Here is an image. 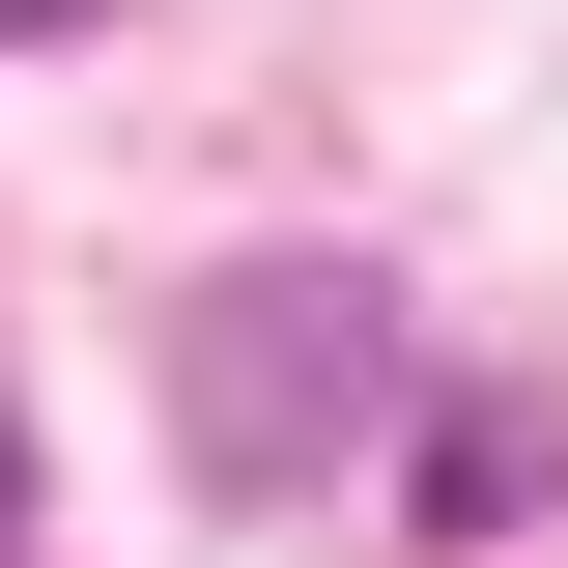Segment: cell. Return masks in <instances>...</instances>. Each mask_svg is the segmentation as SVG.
<instances>
[{"instance_id": "cell-1", "label": "cell", "mask_w": 568, "mask_h": 568, "mask_svg": "<svg viewBox=\"0 0 568 568\" xmlns=\"http://www.w3.org/2000/svg\"><path fill=\"white\" fill-rule=\"evenodd\" d=\"M369 398H398V284H369V256H227V284H171V455H200V511L342 484Z\"/></svg>"}, {"instance_id": "cell-2", "label": "cell", "mask_w": 568, "mask_h": 568, "mask_svg": "<svg viewBox=\"0 0 568 568\" xmlns=\"http://www.w3.org/2000/svg\"><path fill=\"white\" fill-rule=\"evenodd\" d=\"M511 511H540V426L455 398V426H426V540H511Z\"/></svg>"}, {"instance_id": "cell-3", "label": "cell", "mask_w": 568, "mask_h": 568, "mask_svg": "<svg viewBox=\"0 0 568 568\" xmlns=\"http://www.w3.org/2000/svg\"><path fill=\"white\" fill-rule=\"evenodd\" d=\"M29 29H114V0H0V58H29Z\"/></svg>"}, {"instance_id": "cell-4", "label": "cell", "mask_w": 568, "mask_h": 568, "mask_svg": "<svg viewBox=\"0 0 568 568\" xmlns=\"http://www.w3.org/2000/svg\"><path fill=\"white\" fill-rule=\"evenodd\" d=\"M0 511H29V426H0Z\"/></svg>"}]
</instances>
